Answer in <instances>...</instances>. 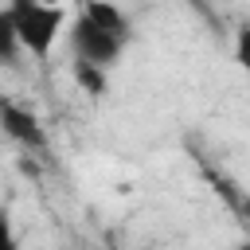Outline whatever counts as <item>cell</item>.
<instances>
[{
    "mask_svg": "<svg viewBox=\"0 0 250 250\" xmlns=\"http://www.w3.org/2000/svg\"><path fill=\"white\" fill-rule=\"evenodd\" d=\"M70 74H74V82H78V90H82V94H90V98H102V94L109 90V70H105V66H98V62H86V59H74V66H70Z\"/></svg>",
    "mask_w": 250,
    "mask_h": 250,
    "instance_id": "obj_4",
    "label": "cell"
},
{
    "mask_svg": "<svg viewBox=\"0 0 250 250\" xmlns=\"http://www.w3.org/2000/svg\"><path fill=\"white\" fill-rule=\"evenodd\" d=\"M4 246H16V227H12V215L0 211V250Z\"/></svg>",
    "mask_w": 250,
    "mask_h": 250,
    "instance_id": "obj_7",
    "label": "cell"
},
{
    "mask_svg": "<svg viewBox=\"0 0 250 250\" xmlns=\"http://www.w3.org/2000/svg\"><path fill=\"white\" fill-rule=\"evenodd\" d=\"M0 129L16 141V145H23V148H35V152H43L47 148V133H43V121L27 109V105H16V102H0Z\"/></svg>",
    "mask_w": 250,
    "mask_h": 250,
    "instance_id": "obj_3",
    "label": "cell"
},
{
    "mask_svg": "<svg viewBox=\"0 0 250 250\" xmlns=\"http://www.w3.org/2000/svg\"><path fill=\"white\" fill-rule=\"evenodd\" d=\"M43 4H62V0H43Z\"/></svg>",
    "mask_w": 250,
    "mask_h": 250,
    "instance_id": "obj_8",
    "label": "cell"
},
{
    "mask_svg": "<svg viewBox=\"0 0 250 250\" xmlns=\"http://www.w3.org/2000/svg\"><path fill=\"white\" fill-rule=\"evenodd\" d=\"M16 55H20L16 23H12V12H8V4H0V66L16 62Z\"/></svg>",
    "mask_w": 250,
    "mask_h": 250,
    "instance_id": "obj_5",
    "label": "cell"
},
{
    "mask_svg": "<svg viewBox=\"0 0 250 250\" xmlns=\"http://www.w3.org/2000/svg\"><path fill=\"white\" fill-rule=\"evenodd\" d=\"M12 23L20 51H27L35 62H47L62 27H66V8L62 4H43V0H8Z\"/></svg>",
    "mask_w": 250,
    "mask_h": 250,
    "instance_id": "obj_1",
    "label": "cell"
},
{
    "mask_svg": "<svg viewBox=\"0 0 250 250\" xmlns=\"http://www.w3.org/2000/svg\"><path fill=\"white\" fill-rule=\"evenodd\" d=\"M66 43L74 51V59H86V62H98V66H117L121 51L129 47V35L113 31V27H102L98 20H90L86 12H78L70 23H66Z\"/></svg>",
    "mask_w": 250,
    "mask_h": 250,
    "instance_id": "obj_2",
    "label": "cell"
},
{
    "mask_svg": "<svg viewBox=\"0 0 250 250\" xmlns=\"http://www.w3.org/2000/svg\"><path fill=\"white\" fill-rule=\"evenodd\" d=\"M234 62L250 74V23H242V27L234 31Z\"/></svg>",
    "mask_w": 250,
    "mask_h": 250,
    "instance_id": "obj_6",
    "label": "cell"
}]
</instances>
